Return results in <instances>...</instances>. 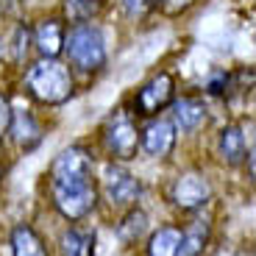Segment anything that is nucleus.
Masks as SVG:
<instances>
[{
	"label": "nucleus",
	"instance_id": "nucleus-24",
	"mask_svg": "<svg viewBox=\"0 0 256 256\" xmlns=\"http://www.w3.org/2000/svg\"><path fill=\"white\" fill-rule=\"evenodd\" d=\"M154 3H156V0H120L122 12H126L128 17H140V14L150 12V8H154Z\"/></svg>",
	"mask_w": 256,
	"mask_h": 256
},
{
	"label": "nucleus",
	"instance_id": "nucleus-19",
	"mask_svg": "<svg viewBox=\"0 0 256 256\" xmlns=\"http://www.w3.org/2000/svg\"><path fill=\"white\" fill-rule=\"evenodd\" d=\"M212 226L209 220H192L190 226H181V256H200L209 248Z\"/></svg>",
	"mask_w": 256,
	"mask_h": 256
},
{
	"label": "nucleus",
	"instance_id": "nucleus-12",
	"mask_svg": "<svg viewBox=\"0 0 256 256\" xmlns=\"http://www.w3.org/2000/svg\"><path fill=\"white\" fill-rule=\"evenodd\" d=\"M8 136H12L14 148L22 150V154H31L42 145L45 140V126L39 120V114L26 106V109H17L14 106V114H12V126H8Z\"/></svg>",
	"mask_w": 256,
	"mask_h": 256
},
{
	"label": "nucleus",
	"instance_id": "nucleus-25",
	"mask_svg": "<svg viewBox=\"0 0 256 256\" xmlns=\"http://www.w3.org/2000/svg\"><path fill=\"white\" fill-rule=\"evenodd\" d=\"M0 67H6V45H3V34H0Z\"/></svg>",
	"mask_w": 256,
	"mask_h": 256
},
{
	"label": "nucleus",
	"instance_id": "nucleus-2",
	"mask_svg": "<svg viewBox=\"0 0 256 256\" xmlns=\"http://www.w3.org/2000/svg\"><path fill=\"white\" fill-rule=\"evenodd\" d=\"M62 58L67 62L76 76L95 78L106 70L109 64V39L98 20H84V22H70L64 34V50Z\"/></svg>",
	"mask_w": 256,
	"mask_h": 256
},
{
	"label": "nucleus",
	"instance_id": "nucleus-13",
	"mask_svg": "<svg viewBox=\"0 0 256 256\" xmlns=\"http://www.w3.org/2000/svg\"><path fill=\"white\" fill-rule=\"evenodd\" d=\"M214 150H218V159L226 167H240L245 164L250 148H248V136H245V128L240 122H226L220 126L218 136H214Z\"/></svg>",
	"mask_w": 256,
	"mask_h": 256
},
{
	"label": "nucleus",
	"instance_id": "nucleus-9",
	"mask_svg": "<svg viewBox=\"0 0 256 256\" xmlns=\"http://www.w3.org/2000/svg\"><path fill=\"white\" fill-rule=\"evenodd\" d=\"M167 117L173 120L178 136H195L204 131L212 120V109L200 92H181L173 98V103L167 106Z\"/></svg>",
	"mask_w": 256,
	"mask_h": 256
},
{
	"label": "nucleus",
	"instance_id": "nucleus-17",
	"mask_svg": "<svg viewBox=\"0 0 256 256\" xmlns=\"http://www.w3.org/2000/svg\"><path fill=\"white\" fill-rule=\"evenodd\" d=\"M145 256H181V226L164 223L148 234Z\"/></svg>",
	"mask_w": 256,
	"mask_h": 256
},
{
	"label": "nucleus",
	"instance_id": "nucleus-5",
	"mask_svg": "<svg viewBox=\"0 0 256 256\" xmlns=\"http://www.w3.org/2000/svg\"><path fill=\"white\" fill-rule=\"evenodd\" d=\"M98 195H100L112 209H131L142 198V181L131 170L122 167V162H106L103 164L100 181H98Z\"/></svg>",
	"mask_w": 256,
	"mask_h": 256
},
{
	"label": "nucleus",
	"instance_id": "nucleus-23",
	"mask_svg": "<svg viewBox=\"0 0 256 256\" xmlns=\"http://www.w3.org/2000/svg\"><path fill=\"white\" fill-rule=\"evenodd\" d=\"M12 114H14V103L8 98V92L0 90V142L8 136V126H12Z\"/></svg>",
	"mask_w": 256,
	"mask_h": 256
},
{
	"label": "nucleus",
	"instance_id": "nucleus-16",
	"mask_svg": "<svg viewBox=\"0 0 256 256\" xmlns=\"http://www.w3.org/2000/svg\"><path fill=\"white\" fill-rule=\"evenodd\" d=\"M8 248L12 256H50L45 240L31 223H17L8 234Z\"/></svg>",
	"mask_w": 256,
	"mask_h": 256
},
{
	"label": "nucleus",
	"instance_id": "nucleus-11",
	"mask_svg": "<svg viewBox=\"0 0 256 256\" xmlns=\"http://www.w3.org/2000/svg\"><path fill=\"white\" fill-rule=\"evenodd\" d=\"M67 20L62 14H45L31 26V45L34 53L42 58H62Z\"/></svg>",
	"mask_w": 256,
	"mask_h": 256
},
{
	"label": "nucleus",
	"instance_id": "nucleus-1",
	"mask_svg": "<svg viewBox=\"0 0 256 256\" xmlns=\"http://www.w3.org/2000/svg\"><path fill=\"white\" fill-rule=\"evenodd\" d=\"M22 92L45 109H58L70 103L78 92V76L64 58H31L22 67Z\"/></svg>",
	"mask_w": 256,
	"mask_h": 256
},
{
	"label": "nucleus",
	"instance_id": "nucleus-14",
	"mask_svg": "<svg viewBox=\"0 0 256 256\" xmlns=\"http://www.w3.org/2000/svg\"><path fill=\"white\" fill-rule=\"evenodd\" d=\"M58 250L62 256H98V231L90 226L72 223L70 228L62 231Z\"/></svg>",
	"mask_w": 256,
	"mask_h": 256
},
{
	"label": "nucleus",
	"instance_id": "nucleus-22",
	"mask_svg": "<svg viewBox=\"0 0 256 256\" xmlns=\"http://www.w3.org/2000/svg\"><path fill=\"white\" fill-rule=\"evenodd\" d=\"M195 3H198V0H156L154 8L162 14V17H170V20H173V17L186 14L192 6H195Z\"/></svg>",
	"mask_w": 256,
	"mask_h": 256
},
{
	"label": "nucleus",
	"instance_id": "nucleus-15",
	"mask_svg": "<svg viewBox=\"0 0 256 256\" xmlns=\"http://www.w3.org/2000/svg\"><path fill=\"white\" fill-rule=\"evenodd\" d=\"M3 45H6V64H8V67H14V70H22V67L31 62V53H34L31 22L20 20L17 26L12 28V34L3 36Z\"/></svg>",
	"mask_w": 256,
	"mask_h": 256
},
{
	"label": "nucleus",
	"instance_id": "nucleus-8",
	"mask_svg": "<svg viewBox=\"0 0 256 256\" xmlns=\"http://www.w3.org/2000/svg\"><path fill=\"white\" fill-rule=\"evenodd\" d=\"M170 204L178 212H198L214 198V186H212V178L200 170V167H186L170 184V192H167Z\"/></svg>",
	"mask_w": 256,
	"mask_h": 256
},
{
	"label": "nucleus",
	"instance_id": "nucleus-10",
	"mask_svg": "<svg viewBox=\"0 0 256 256\" xmlns=\"http://www.w3.org/2000/svg\"><path fill=\"white\" fill-rule=\"evenodd\" d=\"M178 145V131H176L173 120L164 114L148 117L140 126V154L148 159H167Z\"/></svg>",
	"mask_w": 256,
	"mask_h": 256
},
{
	"label": "nucleus",
	"instance_id": "nucleus-6",
	"mask_svg": "<svg viewBox=\"0 0 256 256\" xmlns=\"http://www.w3.org/2000/svg\"><path fill=\"white\" fill-rule=\"evenodd\" d=\"M98 178L84 184H53L50 186V204L67 223H84L98 209Z\"/></svg>",
	"mask_w": 256,
	"mask_h": 256
},
{
	"label": "nucleus",
	"instance_id": "nucleus-21",
	"mask_svg": "<svg viewBox=\"0 0 256 256\" xmlns=\"http://www.w3.org/2000/svg\"><path fill=\"white\" fill-rule=\"evenodd\" d=\"M106 3L109 0H64L62 17L67 20V26L70 22H84V20H95Z\"/></svg>",
	"mask_w": 256,
	"mask_h": 256
},
{
	"label": "nucleus",
	"instance_id": "nucleus-7",
	"mask_svg": "<svg viewBox=\"0 0 256 256\" xmlns=\"http://www.w3.org/2000/svg\"><path fill=\"white\" fill-rule=\"evenodd\" d=\"M84 181H95V156H92V150L81 142L62 148L48 167V186L84 184Z\"/></svg>",
	"mask_w": 256,
	"mask_h": 256
},
{
	"label": "nucleus",
	"instance_id": "nucleus-4",
	"mask_svg": "<svg viewBox=\"0 0 256 256\" xmlns=\"http://www.w3.org/2000/svg\"><path fill=\"white\" fill-rule=\"evenodd\" d=\"M178 95V81L170 70H156L148 81L140 84V90L131 95L128 112L136 120H148V117L164 114L167 106L173 103V98Z\"/></svg>",
	"mask_w": 256,
	"mask_h": 256
},
{
	"label": "nucleus",
	"instance_id": "nucleus-20",
	"mask_svg": "<svg viewBox=\"0 0 256 256\" xmlns=\"http://www.w3.org/2000/svg\"><path fill=\"white\" fill-rule=\"evenodd\" d=\"M237 76L231 70H226V67H218V70H212L209 76L204 78V84H200V95L204 98H228L231 92L237 90Z\"/></svg>",
	"mask_w": 256,
	"mask_h": 256
},
{
	"label": "nucleus",
	"instance_id": "nucleus-18",
	"mask_svg": "<svg viewBox=\"0 0 256 256\" xmlns=\"http://www.w3.org/2000/svg\"><path fill=\"white\" fill-rule=\"evenodd\" d=\"M148 228H150L148 214L142 209H136V206H131V209H126V214L120 218V223L114 226V234H117V240H120L122 245H136L148 234Z\"/></svg>",
	"mask_w": 256,
	"mask_h": 256
},
{
	"label": "nucleus",
	"instance_id": "nucleus-3",
	"mask_svg": "<svg viewBox=\"0 0 256 256\" xmlns=\"http://www.w3.org/2000/svg\"><path fill=\"white\" fill-rule=\"evenodd\" d=\"M109 162H134L140 156V122L128 112V106H117L98 131Z\"/></svg>",
	"mask_w": 256,
	"mask_h": 256
}]
</instances>
